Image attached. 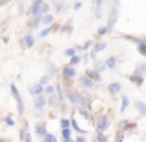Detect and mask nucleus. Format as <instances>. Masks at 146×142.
I'll return each instance as SVG.
<instances>
[{
    "label": "nucleus",
    "mask_w": 146,
    "mask_h": 142,
    "mask_svg": "<svg viewBox=\"0 0 146 142\" xmlns=\"http://www.w3.org/2000/svg\"><path fill=\"white\" fill-rule=\"evenodd\" d=\"M9 89H11V94H13V98L17 100V109H19V114H22V113H24V103H22L21 92H19V89H17L15 85H11Z\"/></svg>",
    "instance_id": "1"
},
{
    "label": "nucleus",
    "mask_w": 146,
    "mask_h": 142,
    "mask_svg": "<svg viewBox=\"0 0 146 142\" xmlns=\"http://www.w3.org/2000/svg\"><path fill=\"white\" fill-rule=\"evenodd\" d=\"M43 0H33L32 2V7H30V15H32V17H41V9H43Z\"/></svg>",
    "instance_id": "2"
},
{
    "label": "nucleus",
    "mask_w": 146,
    "mask_h": 142,
    "mask_svg": "<svg viewBox=\"0 0 146 142\" xmlns=\"http://www.w3.org/2000/svg\"><path fill=\"white\" fill-rule=\"evenodd\" d=\"M107 127H109V118H107V116H100L98 122H96V131H98V135H102Z\"/></svg>",
    "instance_id": "3"
},
{
    "label": "nucleus",
    "mask_w": 146,
    "mask_h": 142,
    "mask_svg": "<svg viewBox=\"0 0 146 142\" xmlns=\"http://www.w3.org/2000/svg\"><path fill=\"white\" fill-rule=\"evenodd\" d=\"M61 74H63V78L65 79H74L76 78V68L74 67H63V70H61Z\"/></svg>",
    "instance_id": "4"
},
{
    "label": "nucleus",
    "mask_w": 146,
    "mask_h": 142,
    "mask_svg": "<svg viewBox=\"0 0 146 142\" xmlns=\"http://www.w3.org/2000/svg\"><path fill=\"white\" fill-rule=\"evenodd\" d=\"M61 102H63V98L57 94V90H56L54 94H50V96H48V105H50V107H59V103H61Z\"/></svg>",
    "instance_id": "5"
},
{
    "label": "nucleus",
    "mask_w": 146,
    "mask_h": 142,
    "mask_svg": "<svg viewBox=\"0 0 146 142\" xmlns=\"http://www.w3.org/2000/svg\"><path fill=\"white\" fill-rule=\"evenodd\" d=\"M48 105V100L44 98V96H37L35 100H33V107H35L37 111H41V109H44V107Z\"/></svg>",
    "instance_id": "6"
},
{
    "label": "nucleus",
    "mask_w": 146,
    "mask_h": 142,
    "mask_svg": "<svg viewBox=\"0 0 146 142\" xmlns=\"http://www.w3.org/2000/svg\"><path fill=\"white\" fill-rule=\"evenodd\" d=\"M41 92H44V87L41 85V83H37V85H32V87H30V94L35 96V98H37V96H41Z\"/></svg>",
    "instance_id": "7"
},
{
    "label": "nucleus",
    "mask_w": 146,
    "mask_h": 142,
    "mask_svg": "<svg viewBox=\"0 0 146 142\" xmlns=\"http://www.w3.org/2000/svg\"><path fill=\"white\" fill-rule=\"evenodd\" d=\"M35 133L43 139V137L46 135V124H44V122H39V124L35 125Z\"/></svg>",
    "instance_id": "8"
},
{
    "label": "nucleus",
    "mask_w": 146,
    "mask_h": 142,
    "mask_svg": "<svg viewBox=\"0 0 146 142\" xmlns=\"http://www.w3.org/2000/svg\"><path fill=\"white\" fill-rule=\"evenodd\" d=\"M102 6H104V0H94V17L96 18L102 17Z\"/></svg>",
    "instance_id": "9"
},
{
    "label": "nucleus",
    "mask_w": 146,
    "mask_h": 142,
    "mask_svg": "<svg viewBox=\"0 0 146 142\" xmlns=\"http://www.w3.org/2000/svg\"><path fill=\"white\" fill-rule=\"evenodd\" d=\"M80 83H82L85 89H93V87H94V81L91 78H82V79H80Z\"/></svg>",
    "instance_id": "10"
},
{
    "label": "nucleus",
    "mask_w": 146,
    "mask_h": 142,
    "mask_svg": "<svg viewBox=\"0 0 146 142\" xmlns=\"http://www.w3.org/2000/svg\"><path fill=\"white\" fill-rule=\"evenodd\" d=\"M120 89H122V85H120V83H111V85H109V92L113 94V96L120 92Z\"/></svg>",
    "instance_id": "11"
},
{
    "label": "nucleus",
    "mask_w": 146,
    "mask_h": 142,
    "mask_svg": "<svg viewBox=\"0 0 146 142\" xmlns=\"http://www.w3.org/2000/svg\"><path fill=\"white\" fill-rule=\"evenodd\" d=\"M22 43H24V46H26V48H32L33 44H35V39H33V35H26Z\"/></svg>",
    "instance_id": "12"
},
{
    "label": "nucleus",
    "mask_w": 146,
    "mask_h": 142,
    "mask_svg": "<svg viewBox=\"0 0 146 142\" xmlns=\"http://www.w3.org/2000/svg\"><path fill=\"white\" fill-rule=\"evenodd\" d=\"M135 107H137V111H139L141 116H146V105L143 102H135Z\"/></svg>",
    "instance_id": "13"
},
{
    "label": "nucleus",
    "mask_w": 146,
    "mask_h": 142,
    "mask_svg": "<svg viewBox=\"0 0 146 142\" xmlns=\"http://www.w3.org/2000/svg\"><path fill=\"white\" fill-rule=\"evenodd\" d=\"M117 63H118L117 57H109V59H107L104 65H106V68H115V67H117Z\"/></svg>",
    "instance_id": "14"
},
{
    "label": "nucleus",
    "mask_w": 146,
    "mask_h": 142,
    "mask_svg": "<svg viewBox=\"0 0 146 142\" xmlns=\"http://www.w3.org/2000/svg\"><path fill=\"white\" fill-rule=\"evenodd\" d=\"M87 78H91L93 81H100V79H102L100 74H98V70H89V72H87Z\"/></svg>",
    "instance_id": "15"
},
{
    "label": "nucleus",
    "mask_w": 146,
    "mask_h": 142,
    "mask_svg": "<svg viewBox=\"0 0 146 142\" xmlns=\"http://www.w3.org/2000/svg\"><path fill=\"white\" fill-rule=\"evenodd\" d=\"M39 22H41V17H32V18L28 20V28H32V30H33L37 24H39Z\"/></svg>",
    "instance_id": "16"
},
{
    "label": "nucleus",
    "mask_w": 146,
    "mask_h": 142,
    "mask_svg": "<svg viewBox=\"0 0 146 142\" xmlns=\"http://www.w3.org/2000/svg\"><path fill=\"white\" fill-rule=\"evenodd\" d=\"M41 22H43V24H52L54 17H52V15H44V17H41Z\"/></svg>",
    "instance_id": "17"
},
{
    "label": "nucleus",
    "mask_w": 146,
    "mask_h": 142,
    "mask_svg": "<svg viewBox=\"0 0 146 142\" xmlns=\"http://www.w3.org/2000/svg\"><path fill=\"white\" fill-rule=\"evenodd\" d=\"M43 142H57V139L52 135V133H46V135L43 137Z\"/></svg>",
    "instance_id": "18"
},
{
    "label": "nucleus",
    "mask_w": 146,
    "mask_h": 142,
    "mask_svg": "<svg viewBox=\"0 0 146 142\" xmlns=\"http://www.w3.org/2000/svg\"><path fill=\"white\" fill-rule=\"evenodd\" d=\"M137 74H141L143 78H146V63H144V65H139V67H137Z\"/></svg>",
    "instance_id": "19"
},
{
    "label": "nucleus",
    "mask_w": 146,
    "mask_h": 142,
    "mask_svg": "<svg viewBox=\"0 0 146 142\" xmlns=\"http://www.w3.org/2000/svg\"><path fill=\"white\" fill-rule=\"evenodd\" d=\"M106 46H107L106 43H96V46H94L93 52H94V53H98V52H102V50H106Z\"/></svg>",
    "instance_id": "20"
},
{
    "label": "nucleus",
    "mask_w": 146,
    "mask_h": 142,
    "mask_svg": "<svg viewBox=\"0 0 146 142\" xmlns=\"http://www.w3.org/2000/svg\"><path fill=\"white\" fill-rule=\"evenodd\" d=\"M129 79H131L133 83H137V85H141V83H143V76H141V74H135V76H131Z\"/></svg>",
    "instance_id": "21"
},
{
    "label": "nucleus",
    "mask_w": 146,
    "mask_h": 142,
    "mask_svg": "<svg viewBox=\"0 0 146 142\" xmlns=\"http://www.w3.org/2000/svg\"><path fill=\"white\" fill-rule=\"evenodd\" d=\"M115 18H117V6L113 7V11H111V17H109V26H113Z\"/></svg>",
    "instance_id": "22"
},
{
    "label": "nucleus",
    "mask_w": 146,
    "mask_h": 142,
    "mask_svg": "<svg viewBox=\"0 0 146 142\" xmlns=\"http://www.w3.org/2000/svg\"><path fill=\"white\" fill-rule=\"evenodd\" d=\"M137 50H139V52L146 57V43H141V41H139V46H137Z\"/></svg>",
    "instance_id": "23"
},
{
    "label": "nucleus",
    "mask_w": 146,
    "mask_h": 142,
    "mask_svg": "<svg viewBox=\"0 0 146 142\" xmlns=\"http://www.w3.org/2000/svg\"><path fill=\"white\" fill-rule=\"evenodd\" d=\"M128 103H129V100L126 98V96H122V107H120V113H124V111H126V107H128Z\"/></svg>",
    "instance_id": "24"
},
{
    "label": "nucleus",
    "mask_w": 146,
    "mask_h": 142,
    "mask_svg": "<svg viewBox=\"0 0 146 142\" xmlns=\"http://www.w3.org/2000/svg\"><path fill=\"white\" fill-rule=\"evenodd\" d=\"M82 61V57L80 55H74V57H70V67H76V65Z\"/></svg>",
    "instance_id": "25"
},
{
    "label": "nucleus",
    "mask_w": 146,
    "mask_h": 142,
    "mask_svg": "<svg viewBox=\"0 0 146 142\" xmlns=\"http://www.w3.org/2000/svg\"><path fill=\"white\" fill-rule=\"evenodd\" d=\"M61 133H63V139H65V140H70V129H68V127L63 129Z\"/></svg>",
    "instance_id": "26"
},
{
    "label": "nucleus",
    "mask_w": 146,
    "mask_h": 142,
    "mask_svg": "<svg viewBox=\"0 0 146 142\" xmlns=\"http://www.w3.org/2000/svg\"><path fill=\"white\" fill-rule=\"evenodd\" d=\"M65 55H68V57H74V55H76V50H74V48H68V50H65Z\"/></svg>",
    "instance_id": "27"
},
{
    "label": "nucleus",
    "mask_w": 146,
    "mask_h": 142,
    "mask_svg": "<svg viewBox=\"0 0 146 142\" xmlns=\"http://www.w3.org/2000/svg\"><path fill=\"white\" fill-rule=\"evenodd\" d=\"M48 81H50V76H43V78H41V81H39V83H41V85L44 87V85H48Z\"/></svg>",
    "instance_id": "28"
},
{
    "label": "nucleus",
    "mask_w": 146,
    "mask_h": 142,
    "mask_svg": "<svg viewBox=\"0 0 146 142\" xmlns=\"http://www.w3.org/2000/svg\"><path fill=\"white\" fill-rule=\"evenodd\" d=\"M109 32V28H107V26H102V28L98 30V35H104V33H107Z\"/></svg>",
    "instance_id": "29"
},
{
    "label": "nucleus",
    "mask_w": 146,
    "mask_h": 142,
    "mask_svg": "<svg viewBox=\"0 0 146 142\" xmlns=\"http://www.w3.org/2000/svg\"><path fill=\"white\" fill-rule=\"evenodd\" d=\"M61 127H63V129L68 127V120H67V118H63V120H61Z\"/></svg>",
    "instance_id": "30"
},
{
    "label": "nucleus",
    "mask_w": 146,
    "mask_h": 142,
    "mask_svg": "<svg viewBox=\"0 0 146 142\" xmlns=\"http://www.w3.org/2000/svg\"><path fill=\"white\" fill-rule=\"evenodd\" d=\"M98 142H107V135H98Z\"/></svg>",
    "instance_id": "31"
},
{
    "label": "nucleus",
    "mask_w": 146,
    "mask_h": 142,
    "mask_svg": "<svg viewBox=\"0 0 146 142\" xmlns=\"http://www.w3.org/2000/svg\"><path fill=\"white\" fill-rule=\"evenodd\" d=\"M4 122H6L7 125H13V124H15V122H13V118H11V116H6V120H4Z\"/></svg>",
    "instance_id": "32"
},
{
    "label": "nucleus",
    "mask_w": 146,
    "mask_h": 142,
    "mask_svg": "<svg viewBox=\"0 0 146 142\" xmlns=\"http://www.w3.org/2000/svg\"><path fill=\"white\" fill-rule=\"evenodd\" d=\"M50 32H52V28H46V30H43V32H41V37H46Z\"/></svg>",
    "instance_id": "33"
},
{
    "label": "nucleus",
    "mask_w": 146,
    "mask_h": 142,
    "mask_svg": "<svg viewBox=\"0 0 146 142\" xmlns=\"http://www.w3.org/2000/svg\"><path fill=\"white\" fill-rule=\"evenodd\" d=\"M56 9H57V11H63V9H65V4H59V2H57V4H56Z\"/></svg>",
    "instance_id": "34"
},
{
    "label": "nucleus",
    "mask_w": 146,
    "mask_h": 142,
    "mask_svg": "<svg viewBox=\"0 0 146 142\" xmlns=\"http://www.w3.org/2000/svg\"><path fill=\"white\" fill-rule=\"evenodd\" d=\"M122 137H124V135H122V131H118V135H117V142H122Z\"/></svg>",
    "instance_id": "35"
},
{
    "label": "nucleus",
    "mask_w": 146,
    "mask_h": 142,
    "mask_svg": "<svg viewBox=\"0 0 146 142\" xmlns=\"http://www.w3.org/2000/svg\"><path fill=\"white\" fill-rule=\"evenodd\" d=\"M91 44H93V43H85V44H83L82 48H83V50H89V46H91Z\"/></svg>",
    "instance_id": "36"
},
{
    "label": "nucleus",
    "mask_w": 146,
    "mask_h": 142,
    "mask_svg": "<svg viewBox=\"0 0 146 142\" xmlns=\"http://www.w3.org/2000/svg\"><path fill=\"white\" fill-rule=\"evenodd\" d=\"M24 142H32V137H30V133L26 135V139H24Z\"/></svg>",
    "instance_id": "37"
},
{
    "label": "nucleus",
    "mask_w": 146,
    "mask_h": 142,
    "mask_svg": "<svg viewBox=\"0 0 146 142\" xmlns=\"http://www.w3.org/2000/svg\"><path fill=\"white\" fill-rule=\"evenodd\" d=\"M74 142H85V139H83V137H78V139H76Z\"/></svg>",
    "instance_id": "38"
},
{
    "label": "nucleus",
    "mask_w": 146,
    "mask_h": 142,
    "mask_svg": "<svg viewBox=\"0 0 146 142\" xmlns=\"http://www.w3.org/2000/svg\"><path fill=\"white\" fill-rule=\"evenodd\" d=\"M65 142H74V140H65Z\"/></svg>",
    "instance_id": "39"
}]
</instances>
